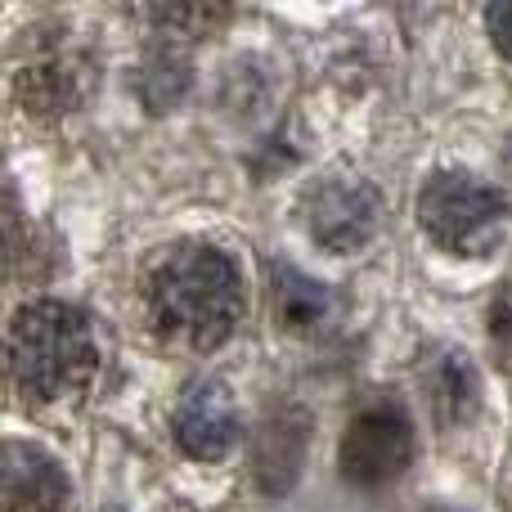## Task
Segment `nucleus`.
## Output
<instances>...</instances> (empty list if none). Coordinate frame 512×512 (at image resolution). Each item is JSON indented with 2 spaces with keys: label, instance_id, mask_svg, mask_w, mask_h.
<instances>
[{
  "label": "nucleus",
  "instance_id": "6e6552de",
  "mask_svg": "<svg viewBox=\"0 0 512 512\" xmlns=\"http://www.w3.org/2000/svg\"><path fill=\"white\" fill-rule=\"evenodd\" d=\"M18 90H23L27 113H63L81 99V63L63 50L41 54L36 63L23 68Z\"/></svg>",
  "mask_w": 512,
  "mask_h": 512
},
{
  "label": "nucleus",
  "instance_id": "0eeeda50",
  "mask_svg": "<svg viewBox=\"0 0 512 512\" xmlns=\"http://www.w3.org/2000/svg\"><path fill=\"white\" fill-rule=\"evenodd\" d=\"M0 477H5V512H68V477L36 445L9 441Z\"/></svg>",
  "mask_w": 512,
  "mask_h": 512
},
{
  "label": "nucleus",
  "instance_id": "1a4fd4ad",
  "mask_svg": "<svg viewBox=\"0 0 512 512\" xmlns=\"http://www.w3.org/2000/svg\"><path fill=\"white\" fill-rule=\"evenodd\" d=\"M301 454H306V418L301 414L270 418L261 427V441H256V477H261V486L265 490L292 486Z\"/></svg>",
  "mask_w": 512,
  "mask_h": 512
},
{
  "label": "nucleus",
  "instance_id": "f257e3e1",
  "mask_svg": "<svg viewBox=\"0 0 512 512\" xmlns=\"http://www.w3.org/2000/svg\"><path fill=\"white\" fill-rule=\"evenodd\" d=\"M149 319L162 342L212 351L243 319V274L212 243H180L149 270Z\"/></svg>",
  "mask_w": 512,
  "mask_h": 512
},
{
  "label": "nucleus",
  "instance_id": "7ed1b4c3",
  "mask_svg": "<svg viewBox=\"0 0 512 512\" xmlns=\"http://www.w3.org/2000/svg\"><path fill=\"white\" fill-rule=\"evenodd\" d=\"M418 221L436 248L454 256H486L504 234L508 203L495 185L468 171H441L418 194Z\"/></svg>",
  "mask_w": 512,
  "mask_h": 512
},
{
  "label": "nucleus",
  "instance_id": "f8f14e48",
  "mask_svg": "<svg viewBox=\"0 0 512 512\" xmlns=\"http://www.w3.org/2000/svg\"><path fill=\"white\" fill-rule=\"evenodd\" d=\"M149 18H158V23H167V27H185L189 36H203V32H212L216 23H225L230 9L225 5H162V9H149Z\"/></svg>",
  "mask_w": 512,
  "mask_h": 512
},
{
  "label": "nucleus",
  "instance_id": "20e7f679",
  "mask_svg": "<svg viewBox=\"0 0 512 512\" xmlns=\"http://www.w3.org/2000/svg\"><path fill=\"white\" fill-rule=\"evenodd\" d=\"M409 459H414V427H409L405 409L387 405V400L360 409L342 436V450H337L342 477L364 490L396 481L409 468Z\"/></svg>",
  "mask_w": 512,
  "mask_h": 512
},
{
  "label": "nucleus",
  "instance_id": "f03ea898",
  "mask_svg": "<svg viewBox=\"0 0 512 512\" xmlns=\"http://www.w3.org/2000/svg\"><path fill=\"white\" fill-rule=\"evenodd\" d=\"M99 342L90 319L68 301H32L9 324V382L32 405H59L90 387Z\"/></svg>",
  "mask_w": 512,
  "mask_h": 512
},
{
  "label": "nucleus",
  "instance_id": "4468645a",
  "mask_svg": "<svg viewBox=\"0 0 512 512\" xmlns=\"http://www.w3.org/2000/svg\"><path fill=\"white\" fill-rule=\"evenodd\" d=\"M508 171H512V140H508Z\"/></svg>",
  "mask_w": 512,
  "mask_h": 512
},
{
  "label": "nucleus",
  "instance_id": "9d476101",
  "mask_svg": "<svg viewBox=\"0 0 512 512\" xmlns=\"http://www.w3.org/2000/svg\"><path fill=\"white\" fill-rule=\"evenodd\" d=\"M270 292H274V315L288 328H315L328 315V292L301 270H292V265H274Z\"/></svg>",
  "mask_w": 512,
  "mask_h": 512
},
{
  "label": "nucleus",
  "instance_id": "39448f33",
  "mask_svg": "<svg viewBox=\"0 0 512 512\" xmlns=\"http://www.w3.org/2000/svg\"><path fill=\"white\" fill-rule=\"evenodd\" d=\"M310 239L328 252H355L378 225V194L364 180H324L306 194Z\"/></svg>",
  "mask_w": 512,
  "mask_h": 512
},
{
  "label": "nucleus",
  "instance_id": "ddd939ff",
  "mask_svg": "<svg viewBox=\"0 0 512 512\" xmlns=\"http://www.w3.org/2000/svg\"><path fill=\"white\" fill-rule=\"evenodd\" d=\"M486 27L495 36V45L512 59V0H499V5H486Z\"/></svg>",
  "mask_w": 512,
  "mask_h": 512
},
{
  "label": "nucleus",
  "instance_id": "9b49d317",
  "mask_svg": "<svg viewBox=\"0 0 512 512\" xmlns=\"http://www.w3.org/2000/svg\"><path fill=\"white\" fill-rule=\"evenodd\" d=\"M472 400H477V382H472V369L459 360H445L441 378H436V409H441L445 423L472 414Z\"/></svg>",
  "mask_w": 512,
  "mask_h": 512
},
{
  "label": "nucleus",
  "instance_id": "423d86ee",
  "mask_svg": "<svg viewBox=\"0 0 512 512\" xmlns=\"http://www.w3.org/2000/svg\"><path fill=\"white\" fill-rule=\"evenodd\" d=\"M239 409L221 382H194L176 405V441L189 459L216 463L239 445Z\"/></svg>",
  "mask_w": 512,
  "mask_h": 512
}]
</instances>
